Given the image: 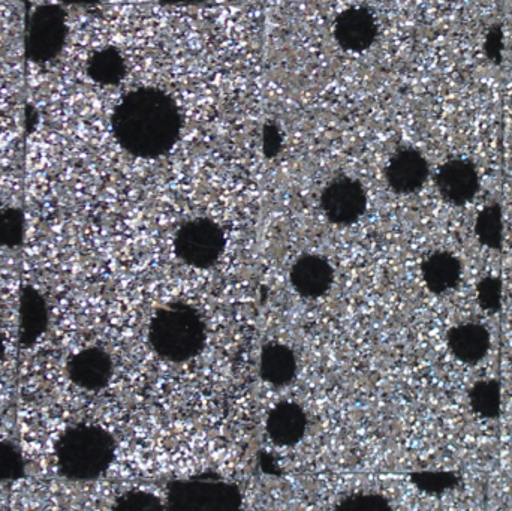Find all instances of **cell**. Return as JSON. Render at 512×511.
<instances>
[{"mask_svg": "<svg viewBox=\"0 0 512 511\" xmlns=\"http://www.w3.org/2000/svg\"><path fill=\"white\" fill-rule=\"evenodd\" d=\"M182 125L176 101L155 87L132 90L111 116L117 144L135 158L155 159L170 152L179 141Z\"/></svg>", "mask_w": 512, "mask_h": 511, "instance_id": "cell-1", "label": "cell"}, {"mask_svg": "<svg viewBox=\"0 0 512 511\" xmlns=\"http://www.w3.org/2000/svg\"><path fill=\"white\" fill-rule=\"evenodd\" d=\"M116 452L113 435L102 426L90 423L69 426L54 444L60 476L75 483L95 482L104 476L113 465Z\"/></svg>", "mask_w": 512, "mask_h": 511, "instance_id": "cell-2", "label": "cell"}, {"mask_svg": "<svg viewBox=\"0 0 512 511\" xmlns=\"http://www.w3.org/2000/svg\"><path fill=\"white\" fill-rule=\"evenodd\" d=\"M149 342L162 359L188 362L206 347V323L192 306L170 303L159 309L150 321Z\"/></svg>", "mask_w": 512, "mask_h": 511, "instance_id": "cell-3", "label": "cell"}, {"mask_svg": "<svg viewBox=\"0 0 512 511\" xmlns=\"http://www.w3.org/2000/svg\"><path fill=\"white\" fill-rule=\"evenodd\" d=\"M165 504L173 511H237L242 509L243 494L218 474L204 473L168 482Z\"/></svg>", "mask_w": 512, "mask_h": 511, "instance_id": "cell-4", "label": "cell"}, {"mask_svg": "<svg viewBox=\"0 0 512 511\" xmlns=\"http://www.w3.org/2000/svg\"><path fill=\"white\" fill-rule=\"evenodd\" d=\"M60 3H41L26 20L24 56L32 63L53 62L65 48L69 27Z\"/></svg>", "mask_w": 512, "mask_h": 511, "instance_id": "cell-5", "label": "cell"}, {"mask_svg": "<svg viewBox=\"0 0 512 511\" xmlns=\"http://www.w3.org/2000/svg\"><path fill=\"white\" fill-rule=\"evenodd\" d=\"M224 230L209 218L192 219L185 222L174 237V252L177 257L195 269H210L224 254Z\"/></svg>", "mask_w": 512, "mask_h": 511, "instance_id": "cell-6", "label": "cell"}, {"mask_svg": "<svg viewBox=\"0 0 512 511\" xmlns=\"http://www.w3.org/2000/svg\"><path fill=\"white\" fill-rule=\"evenodd\" d=\"M321 209L331 224H355L366 213V189L358 180L339 177L322 191Z\"/></svg>", "mask_w": 512, "mask_h": 511, "instance_id": "cell-7", "label": "cell"}, {"mask_svg": "<svg viewBox=\"0 0 512 511\" xmlns=\"http://www.w3.org/2000/svg\"><path fill=\"white\" fill-rule=\"evenodd\" d=\"M113 360L102 348L78 351L66 363V375L74 386L86 392H101L113 378Z\"/></svg>", "mask_w": 512, "mask_h": 511, "instance_id": "cell-8", "label": "cell"}, {"mask_svg": "<svg viewBox=\"0 0 512 511\" xmlns=\"http://www.w3.org/2000/svg\"><path fill=\"white\" fill-rule=\"evenodd\" d=\"M436 189L442 200L453 206H465L480 191V174L472 162L451 159L445 162L435 177Z\"/></svg>", "mask_w": 512, "mask_h": 511, "instance_id": "cell-9", "label": "cell"}, {"mask_svg": "<svg viewBox=\"0 0 512 511\" xmlns=\"http://www.w3.org/2000/svg\"><path fill=\"white\" fill-rule=\"evenodd\" d=\"M50 323L47 300L32 285H24L18 300V344L21 348L35 347L45 335Z\"/></svg>", "mask_w": 512, "mask_h": 511, "instance_id": "cell-10", "label": "cell"}, {"mask_svg": "<svg viewBox=\"0 0 512 511\" xmlns=\"http://www.w3.org/2000/svg\"><path fill=\"white\" fill-rule=\"evenodd\" d=\"M378 36L375 15L366 8H349L334 23V38L343 50L363 53Z\"/></svg>", "mask_w": 512, "mask_h": 511, "instance_id": "cell-11", "label": "cell"}, {"mask_svg": "<svg viewBox=\"0 0 512 511\" xmlns=\"http://www.w3.org/2000/svg\"><path fill=\"white\" fill-rule=\"evenodd\" d=\"M429 177L426 158L415 149H402L390 159L385 168V180L396 194H415Z\"/></svg>", "mask_w": 512, "mask_h": 511, "instance_id": "cell-12", "label": "cell"}, {"mask_svg": "<svg viewBox=\"0 0 512 511\" xmlns=\"http://www.w3.org/2000/svg\"><path fill=\"white\" fill-rule=\"evenodd\" d=\"M289 279L298 296L319 299L330 291L334 282V270L324 257L303 255L292 266Z\"/></svg>", "mask_w": 512, "mask_h": 511, "instance_id": "cell-13", "label": "cell"}, {"mask_svg": "<svg viewBox=\"0 0 512 511\" xmlns=\"http://www.w3.org/2000/svg\"><path fill=\"white\" fill-rule=\"evenodd\" d=\"M265 431L276 446H297L307 431L306 413L294 402H280L268 413Z\"/></svg>", "mask_w": 512, "mask_h": 511, "instance_id": "cell-14", "label": "cell"}, {"mask_svg": "<svg viewBox=\"0 0 512 511\" xmlns=\"http://www.w3.org/2000/svg\"><path fill=\"white\" fill-rule=\"evenodd\" d=\"M447 344L454 359L465 365H477L489 354L492 338L483 324H460L448 330Z\"/></svg>", "mask_w": 512, "mask_h": 511, "instance_id": "cell-15", "label": "cell"}, {"mask_svg": "<svg viewBox=\"0 0 512 511\" xmlns=\"http://www.w3.org/2000/svg\"><path fill=\"white\" fill-rule=\"evenodd\" d=\"M462 273V263L450 252H435L421 264L424 284L433 294H444L456 290L462 281Z\"/></svg>", "mask_w": 512, "mask_h": 511, "instance_id": "cell-16", "label": "cell"}, {"mask_svg": "<svg viewBox=\"0 0 512 511\" xmlns=\"http://www.w3.org/2000/svg\"><path fill=\"white\" fill-rule=\"evenodd\" d=\"M294 351L279 342H268L262 347L259 375L264 383L274 387L288 386L297 375Z\"/></svg>", "mask_w": 512, "mask_h": 511, "instance_id": "cell-17", "label": "cell"}, {"mask_svg": "<svg viewBox=\"0 0 512 511\" xmlns=\"http://www.w3.org/2000/svg\"><path fill=\"white\" fill-rule=\"evenodd\" d=\"M86 71L96 84L117 86L126 77V62L116 47H105L89 57Z\"/></svg>", "mask_w": 512, "mask_h": 511, "instance_id": "cell-18", "label": "cell"}, {"mask_svg": "<svg viewBox=\"0 0 512 511\" xmlns=\"http://www.w3.org/2000/svg\"><path fill=\"white\" fill-rule=\"evenodd\" d=\"M469 405L484 420H496L502 411V387L496 380L478 381L469 390Z\"/></svg>", "mask_w": 512, "mask_h": 511, "instance_id": "cell-19", "label": "cell"}, {"mask_svg": "<svg viewBox=\"0 0 512 511\" xmlns=\"http://www.w3.org/2000/svg\"><path fill=\"white\" fill-rule=\"evenodd\" d=\"M475 234L481 245L499 251L504 245V215L499 204H489L478 213Z\"/></svg>", "mask_w": 512, "mask_h": 511, "instance_id": "cell-20", "label": "cell"}, {"mask_svg": "<svg viewBox=\"0 0 512 511\" xmlns=\"http://www.w3.org/2000/svg\"><path fill=\"white\" fill-rule=\"evenodd\" d=\"M26 237V218L18 207L0 209V248L15 249Z\"/></svg>", "mask_w": 512, "mask_h": 511, "instance_id": "cell-21", "label": "cell"}, {"mask_svg": "<svg viewBox=\"0 0 512 511\" xmlns=\"http://www.w3.org/2000/svg\"><path fill=\"white\" fill-rule=\"evenodd\" d=\"M412 485L427 495H442L445 492L456 489L460 483V477L451 471H420L409 476Z\"/></svg>", "mask_w": 512, "mask_h": 511, "instance_id": "cell-22", "label": "cell"}, {"mask_svg": "<svg viewBox=\"0 0 512 511\" xmlns=\"http://www.w3.org/2000/svg\"><path fill=\"white\" fill-rule=\"evenodd\" d=\"M26 476L23 452L9 441H0V485L14 483Z\"/></svg>", "mask_w": 512, "mask_h": 511, "instance_id": "cell-23", "label": "cell"}, {"mask_svg": "<svg viewBox=\"0 0 512 511\" xmlns=\"http://www.w3.org/2000/svg\"><path fill=\"white\" fill-rule=\"evenodd\" d=\"M114 511H162L167 504L156 495L146 491H129L120 495L113 506Z\"/></svg>", "mask_w": 512, "mask_h": 511, "instance_id": "cell-24", "label": "cell"}, {"mask_svg": "<svg viewBox=\"0 0 512 511\" xmlns=\"http://www.w3.org/2000/svg\"><path fill=\"white\" fill-rule=\"evenodd\" d=\"M502 281L496 276H486L477 285L478 303L487 314H498L502 309Z\"/></svg>", "mask_w": 512, "mask_h": 511, "instance_id": "cell-25", "label": "cell"}, {"mask_svg": "<svg viewBox=\"0 0 512 511\" xmlns=\"http://www.w3.org/2000/svg\"><path fill=\"white\" fill-rule=\"evenodd\" d=\"M337 511H391L390 501L378 494H354L343 498Z\"/></svg>", "mask_w": 512, "mask_h": 511, "instance_id": "cell-26", "label": "cell"}, {"mask_svg": "<svg viewBox=\"0 0 512 511\" xmlns=\"http://www.w3.org/2000/svg\"><path fill=\"white\" fill-rule=\"evenodd\" d=\"M487 48H489V56L495 57L501 54L502 50V33L501 30H492L489 38H487Z\"/></svg>", "mask_w": 512, "mask_h": 511, "instance_id": "cell-27", "label": "cell"}, {"mask_svg": "<svg viewBox=\"0 0 512 511\" xmlns=\"http://www.w3.org/2000/svg\"><path fill=\"white\" fill-rule=\"evenodd\" d=\"M101 0H59L60 5L96 6Z\"/></svg>", "mask_w": 512, "mask_h": 511, "instance_id": "cell-28", "label": "cell"}, {"mask_svg": "<svg viewBox=\"0 0 512 511\" xmlns=\"http://www.w3.org/2000/svg\"><path fill=\"white\" fill-rule=\"evenodd\" d=\"M200 2V0H161L162 5H177V3H186V5H192V3Z\"/></svg>", "mask_w": 512, "mask_h": 511, "instance_id": "cell-29", "label": "cell"}, {"mask_svg": "<svg viewBox=\"0 0 512 511\" xmlns=\"http://www.w3.org/2000/svg\"><path fill=\"white\" fill-rule=\"evenodd\" d=\"M5 353V338H3L2 330H0V365H2L3 359H5Z\"/></svg>", "mask_w": 512, "mask_h": 511, "instance_id": "cell-30", "label": "cell"}]
</instances>
